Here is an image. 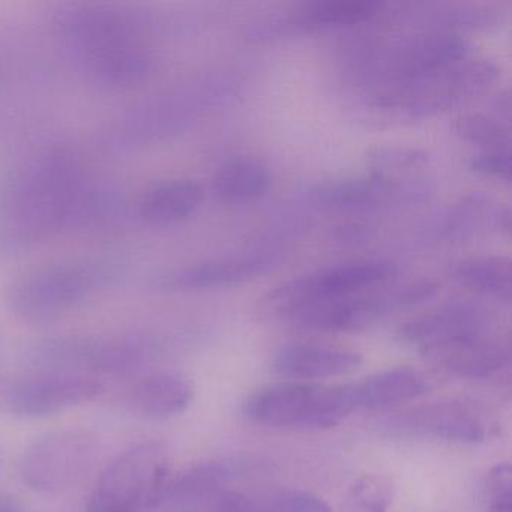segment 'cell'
<instances>
[{
    "instance_id": "6da1fadb",
    "label": "cell",
    "mask_w": 512,
    "mask_h": 512,
    "mask_svg": "<svg viewBox=\"0 0 512 512\" xmlns=\"http://www.w3.org/2000/svg\"><path fill=\"white\" fill-rule=\"evenodd\" d=\"M115 194L95 184L65 148L32 155L0 182V251L20 253L67 230L103 223Z\"/></svg>"
},
{
    "instance_id": "7a4b0ae2",
    "label": "cell",
    "mask_w": 512,
    "mask_h": 512,
    "mask_svg": "<svg viewBox=\"0 0 512 512\" xmlns=\"http://www.w3.org/2000/svg\"><path fill=\"white\" fill-rule=\"evenodd\" d=\"M55 34L73 67L101 88H134L154 71L145 19L131 8L67 5L56 14Z\"/></svg>"
},
{
    "instance_id": "3957f363",
    "label": "cell",
    "mask_w": 512,
    "mask_h": 512,
    "mask_svg": "<svg viewBox=\"0 0 512 512\" xmlns=\"http://www.w3.org/2000/svg\"><path fill=\"white\" fill-rule=\"evenodd\" d=\"M113 278L112 269L98 262L49 263L11 281L5 298L17 319L43 325L85 304Z\"/></svg>"
},
{
    "instance_id": "277c9868",
    "label": "cell",
    "mask_w": 512,
    "mask_h": 512,
    "mask_svg": "<svg viewBox=\"0 0 512 512\" xmlns=\"http://www.w3.org/2000/svg\"><path fill=\"white\" fill-rule=\"evenodd\" d=\"M245 415L259 425L280 430H328L358 410L353 383H275L254 392L244 404Z\"/></svg>"
},
{
    "instance_id": "5b68a950",
    "label": "cell",
    "mask_w": 512,
    "mask_h": 512,
    "mask_svg": "<svg viewBox=\"0 0 512 512\" xmlns=\"http://www.w3.org/2000/svg\"><path fill=\"white\" fill-rule=\"evenodd\" d=\"M169 475L167 452L161 443H136L113 458L100 473L88 512H140L149 509Z\"/></svg>"
},
{
    "instance_id": "8992f818",
    "label": "cell",
    "mask_w": 512,
    "mask_h": 512,
    "mask_svg": "<svg viewBox=\"0 0 512 512\" xmlns=\"http://www.w3.org/2000/svg\"><path fill=\"white\" fill-rule=\"evenodd\" d=\"M397 271L395 263L380 259L352 260L326 266L275 287L263 298L262 308L272 316L289 320L313 305L383 286Z\"/></svg>"
},
{
    "instance_id": "52a82bcc",
    "label": "cell",
    "mask_w": 512,
    "mask_h": 512,
    "mask_svg": "<svg viewBox=\"0 0 512 512\" xmlns=\"http://www.w3.org/2000/svg\"><path fill=\"white\" fill-rule=\"evenodd\" d=\"M151 343L140 334L64 335L40 341L32 359L44 373L125 374L148 359Z\"/></svg>"
},
{
    "instance_id": "ba28073f",
    "label": "cell",
    "mask_w": 512,
    "mask_h": 512,
    "mask_svg": "<svg viewBox=\"0 0 512 512\" xmlns=\"http://www.w3.org/2000/svg\"><path fill=\"white\" fill-rule=\"evenodd\" d=\"M439 292V284L431 280L397 284L370 293H356L335 301L322 302L290 317L295 328L319 334L359 332L380 320L407 308L424 304Z\"/></svg>"
},
{
    "instance_id": "9c48e42d",
    "label": "cell",
    "mask_w": 512,
    "mask_h": 512,
    "mask_svg": "<svg viewBox=\"0 0 512 512\" xmlns=\"http://www.w3.org/2000/svg\"><path fill=\"white\" fill-rule=\"evenodd\" d=\"M499 76V65L493 61L466 58L400 88L377 92L374 106L400 110L410 119L431 118L466 98L487 91Z\"/></svg>"
},
{
    "instance_id": "30bf717a",
    "label": "cell",
    "mask_w": 512,
    "mask_h": 512,
    "mask_svg": "<svg viewBox=\"0 0 512 512\" xmlns=\"http://www.w3.org/2000/svg\"><path fill=\"white\" fill-rule=\"evenodd\" d=\"M97 455V437L89 431H52L26 449L20 461V476L37 493H61L85 478Z\"/></svg>"
},
{
    "instance_id": "8fae6325",
    "label": "cell",
    "mask_w": 512,
    "mask_h": 512,
    "mask_svg": "<svg viewBox=\"0 0 512 512\" xmlns=\"http://www.w3.org/2000/svg\"><path fill=\"white\" fill-rule=\"evenodd\" d=\"M496 331L493 311L478 302L451 301L404 322L397 340L430 361L449 347Z\"/></svg>"
},
{
    "instance_id": "7c38bea8",
    "label": "cell",
    "mask_w": 512,
    "mask_h": 512,
    "mask_svg": "<svg viewBox=\"0 0 512 512\" xmlns=\"http://www.w3.org/2000/svg\"><path fill=\"white\" fill-rule=\"evenodd\" d=\"M103 391V383L94 377L43 371L40 376L8 386L4 392V406L17 418H49L95 400Z\"/></svg>"
},
{
    "instance_id": "4fadbf2b",
    "label": "cell",
    "mask_w": 512,
    "mask_h": 512,
    "mask_svg": "<svg viewBox=\"0 0 512 512\" xmlns=\"http://www.w3.org/2000/svg\"><path fill=\"white\" fill-rule=\"evenodd\" d=\"M397 424L419 436L463 445L485 442L497 428L496 418L487 407L467 398H445L422 404L403 413Z\"/></svg>"
},
{
    "instance_id": "5bb4252c",
    "label": "cell",
    "mask_w": 512,
    "mask_h": 512,
    "mask_svg": "<svg viewBox=\"0 0 512 512\" xmlns=\"http://www.w3.org/2000/svg\"><path fill=\"white\" fill-rule=\"evenodd\" d=\"M427 188L403 184L380 173L371 172L359 178L323 182L313 190L317 205L332 211H361L379 206L394 199L412 202L424 199Z\"/></svg>"
},
{
    "instance_id": "9a60e30c",
    "label": "cell",
    "mask_w": 512,
    "mask_h": 512,
    "mask_svg": "<svg viewBox=\"0 0 512 512\" xmlns=\"http://www.w3.org/2000/svg\"><path fill=\"white\" fill-rule=\"evenodd\" d=\"M361 353L337 344L320 341H296L275 353L272 370L278 376L296 382L346 376L358 370Z\"/></svg>"
},
{
    "instance_id": "2e32d148",
    "label": "cell",
    "mask_w": 512,
    "mask_h": 512,
    "mask_svg": "<svg viewBox=\"0 0 512 512\" xmlns=\"http://www.w3.org/2000/svg\"><path fill=\"white\" fill-rule=\"evenodd\" d=\"M271 265L265 259L215 260L187 268L161 272L149 281L158 293L196 292L239 286L266 274Z\"/></svg>"
},
{
    "instance_id": "e0dca14e",
    "label": "cell",
    "mask_w": 512,
    "mask_h": 512,
    "mask_svg": "<svg viewBox=\"0 0 512 512\" xmlns=\"http://www.w3.org/2000/svg\"><path fill=\"white\" fill-rule=\"evenodd\" d=\"M430 361L440 370L460 379H490L508 367L511 340L502 331L493 332L449 347Z\"/></svg>"
},
{
    "instance_id": "ac0fdd59",
    "label": "cell",
    "mask_w": 512,
    "mask_h": 512,
    "mask_svg": "<svg viewBox=\"0 0 512 512\" xmlns=\"http://www.w3.org/2000/svg\"><path fill=\"white\" fill-rule=\"evenodd\" d=\"M203 197V187L194 179H166L145 190L139 214L151 226H172L196 215Z\"/></svg>"
},
{
    "instance_id": "d6986e66",
    "label": "cell",
    "mask_w": 512,
    "mask_h": 512,
    "mask_svg": "<svg viewBox=\"0 0 512 512\" xmlns=\"http://www.w3.org/2000/svg\"><path fill=\"white\" fill-rule=\"evenodd\" d=\"M431 382L424 371L413 367H394L353 383L359 409H386L395 404L418 400L430 392Z\"/></svg>"
},
{
    "instance_id": "ffe728a7",
    "label": "cell",
    "mask_w": 512,
    "mask_h": 512,
    "mask_svg": "<svg viewBox=\"0 0 512 512\" xmlns=\"http://www.w3.org/2000/svg\"><path fill=\"white\" fill-rule=\"evenodd\" d=\"M193 383L176 373H152L134 382L128 401L134 412L152 419L181 415L193 403Z\"/></svg>"
},
{
    "instance_id": "44dd1931",
    "label": "cell",
    "mask_w": 512,
    "mask_h": 512,
    "mask_svg": "<svg viewBox=\"0 0 512 512\" xmlns=\"http://www.w3.org/2000/svg\"><path fill=\"white\" fill-rule=\"evenodd\" d=\"M383 4L373 0H326L305 4L290 19V25L302 31L344 28L370 22L382 11Z\"/></svg>"
},
{
    "instance_id": "7402d4cb",
    "label": "cell",
    "mask_w": 512,
    "mask_h": 512,
    "mask_svg": "<svg viewBox=\"0 0 512 512\" xmlns=\"http://www.w3.org/2000/svg\"><path fill=\"white\" fill-rule=\"evenodd\" d=\"M511 275V260L493 254L461 260L451 271L455 283L506 304L511 301Z\"/></svg>"
},
{
    "instance_id": "603a6c76",
    "label": "cell",
    "mask_w": 512,
    "mask_h": 512,
    "mask_svg": "<svg viewBox=\"0 0 512 512\" xmlns=\"http://www.w3.org/2000/svg\"><path fill=\"white\" fill-rule=\"evenodd\" d=\"M214 185L218 196L226 202H254L268 193L271 175L253 158H233L218 167Z\"/></svg>"
},
{
    "instance_id": "cb8c5ba5",
    "label": "cell",
    "mask_w": 512,
    "mask_h": 512,
    "mask_svg": "<svg viewBox=\"0 0 512 512\" xmlns=\"http://www.w3.org/2000/svg\"><path fill=\"white\" fill-rule=\"evenodd\" d=\"M488 227L508 235L511 230V209L494 203L490 197L481 193L463 197L451 209L445 223L449 236H469Z\"/></svg>"
},
{
    "instance_id": "d4e9b609",
    "label": "cell",
    "mask_w": 512,
    "mask_h": 512,
    "mask_svg": "<svg viewBox=\"0 0 512 512\" xmlns=\"http://www.w3.org/2000/svg\"><path fill=\"white\" fill-rule=\"evenodd\" d=\"M367 163L371 167V172L380 173L403 184L422 187L421 182L406 181L403 176L425 169L428 166V155L419 149L383 146L367 152Z\"/></svg>"
},
{
    "instance_id": "484cf974",
    "label": "cell",
    "mask_w": 512,
    "mask_h": 512,
    "mask_svg": "<svg viewBox=\"0 0 512 512\" xmlns=\"http://www.w3.org/2000/svg\"><path fill=\"white\" fill-rule=\"evenodd\" d=\"M455 134L464 142L481 146L484 151L508 149L511 145V131L502 119L482 113L460 116L454 124Z\"/></svg>"
},
{
    "instance_id": "4316f807",
    "label": "cell",
    "mask_w": 512,
    "mask_h": 512,
    "mask_svg": "<svg viewBox=\"0 0 512 512\" xmlns=\"http://www.w3.org/2000/svg\"><path fill=\"white\" fill-rule=\"evenodd\" d=\"M394 500V484L388 476L365 473L350 484L346 494L350 512H386Z\"/></svg>"
},
{
    "instance_id": "83f0119b",
    "label": "cell",
    "mask_w": 512,
    "mask_h": 512,
    "mask_svg": "<svg viewBox=\"0 0 512 512\" xmlns=\"http://www.w3.org/2000/svg\"><path fill=\"white\" fill-rule=\"evenodd\" d=\"M482 512H512V470L497 463L485 473L481 484Z\"/></svg>"
},
{
    "instance_id": "f1b7e54d",
    "label": "cell",
    "mask_w": 512,
    "mask_h": 512,
    "mask_svg": "<svg viewBox=\"0 0 512 512\" xmlns=\"http://www.w3.org/2000/svg\"><path fill=\"white\" fill-rule=\"evenodd\" d=\"M260 512H332L323 497L299 488H283L277 491Z\"/></svg>"
},
{
    "instance_id": "f546056e",
    "label": "cell",
    "mask_w": 512,
    "mask_h": 512,
    "mask_svg": "<svg viewBox=\"0 0 512 512\" xmlns=\"http://www.w3.org/2000/svg\"><path fill=\"white\" fill-rule=\"evenodd\" d=\"M470 170L496 181L511 182V149H491L475 155L469 163Z\"/></svg>"
},
{
    "instance_id": "4dcf8cb0",
    "label": "cell",
    "mask_w": 512,
    "mask_h": 512,
    "mask_svg": "<svg viewBox=\"0 0 512 512\" xmlns=\"http://www.w3.org/2000/svg\"><path fill=\"white\" fill-rule=\"evenodd\" d=\"M0 512H23V508L13 497H0Z\"/></svg>"
}]
</instances>
